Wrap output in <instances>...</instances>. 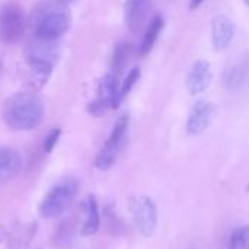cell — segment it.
Listing matches in <instances>:
<instances>
[{
  "mask_svg": "<svg viewBox=\"0 0 249 249\" xmlns=\"http://www.w3.org/2000/svg\"><path fill=\"white\" fill-rule=\"evenodd\" d=\"M28 26L35 38L58 41L71 26L69 4L61 0H41L32 7Z\"/></svg>",
  "mask_w": 249,
  "mask_h": 249,
  "instance_id": "6da1fadb",
  "label": "cell"
},
{
  "mask_svg": "<svg viewBox=\"0 0 249 249\" xmlns=\"http://www.w3.org/2000/svg\"><path fill=\"white\" fill-rule=\"evenodd\" d=\"M44 117V102L35 92H18L9 96L1 107V118L13 131H31Z\"/></svg>",
  "mask_w": 249,
  "mask_h": 249,
  "instance_id": "7a4b0ae2",
  "label": "cell"
},
{
  "mask_svg": "<svg viewBox=\"0 0 249 249\" xmlns=\"http://www.w3.org/2000/svg\"><path fill=\"white\" fill-rule=\"evenodd\" d=\"M79 193V182L74 178L63 179L55 184L42 198L39 204V214L45 219L61 216L74 201Z\"/></svg>",
  "mask_w": 249,
  "mask_h": 249,
  "instance_id": "3957f363",
  "label": "cell"
},
{
  "mask_svg": "<svg viewBox=\"0 0 249 249\" xmlns=\"http://www.w3.org/2000/svg\"><path fill=\"white\" fill-rule=\"evenodd\" d=\"M28 26V16L23 7L16 1L0 3V42L15 44L18 42Z\"/></svg>",
  "mask_w": 249,
  "mask_h": 249,
  "instance_id": "277c9868",
  "label": "cell"
},
{
  "mask_svg": "<svg viewBox=\"0 0 249 249\" xmlns=\"http://www.w3.org/2000/svg\"><path fill=\"white\" fill-rule=\"evenodd\" d=\"M128 123H130V118H128L127 114H124L114 124V127L111 130V134L108 136L105 144L102 146L101 152L98 153V156L95 159V166L98 169L108 171L115 163V160H117V158H118V155L121 152L127 130H128Z\"/></svg>",
  "mask_w": 249,
  "mask_h": 249,
  "instance_id": "5b68a950",
  "label": "cell"
},
{
  "mask_svg": "<svg viewBox=\"0 0 249 249\" xmlns=\"http://www.w3.org/2000/svg\"><path fill=\"white\" fill-rule=\"evenodd\" d=\"M130 212L134 225L143 236H152L158 226V206L146 196H136L130 198Z\"/></svg>",
  "mask_w": 249,
  "mask_h": 249,
  "instance_id": "8992f818",
  "label": "cell"
},
{
  "mask_svg": "<svg viewBox=\"0 0 249 249\" xmlns=\"http://www.w3.org/2000/svg\"><path fill=\"white\" fill-rule=\"evenodd\" d=\"M217 115V105L210 101H198L191 108L187 118V133L190 136L203 134L214 121Z\"/></svg>",
  "mask_w": 249,
  "mask_h": 249,
  "instance_id": "52a82bcc",
  "label": "cell"
},
{
  "mask_svg": "<svg viewBox=\"0 0 249 249\" xmlns=\"http://www.w3.org/2000/svg\"><path fill=\"white\" fill-rule=\"evenodd\" d=\"M36 233V223L15 222L0 229V239L7 249L26 248Z\"/></svg>",
  "mask_w": 249,
  "mask_h": 249,
  "instance_id": "ba28073f",
  "label": "cell"
},
{
  "mask_svg": "<svg viewBox=\"0 0 249 249\" xmlns=\"http://www.w3.org/2000/svg\"><path fill=\"white\" fill-rule=\"evenodd\" d=\"M25 63H26V70H25L26 85L32 89V92L41 90L47 85L53 73L54 63L41 58H34V57H25Z\"/></svg>",
  "mask_w": 249,
  "mask_h": 249,
  "instance_id": "9c48e42d",
  "label": "cell"
},
{
  "mask_svg": "<svg viewBox=\"0 0 249 249\" xmlns=\"http://www.w3.org/2000/svg\"><path fill=\"white\" fill-rule=\"evenodd\" d=\"M152 12V0H127L124 4V22L131 32H140Z\"/></svg>",
  "mask_w": 249,
  "mask_h": 249,
  "instance_id": "30bf717a",
  "label": "cell"
},
{
  "mask_svg": "<svg viewBox=\"0 0 249 249\" xmlns=\"http://www.w3.org/2000/svg\"><path fill=\"white\" fill-rule=\"evenodd\" d=\"M212 77H213L212 64L204 58L197 60L191 66V69L187 74V79H185V85H187L188 92L194 96L206 92L212 83Z\"/></svg>",
  "mask_w": 249,
  "mask_h": 249,
  "instance_id": "8fae6325",
  "label": "cell"
},
{
  "mask_svg": "<svg viewBox=\"0 0 249 249\" xmlns=\"http://www.w3.org/2000/svg\"><path fill=\"white\" fill-rule=\"evenodd\" d=\"M235 23L226 15H217L212 20V41L217 51H222L231 45L235 38Z\"/></svg>",
  "mask_w": 249,
  "mask_h": 249,
  "instance_id": "7c38bea8",
  "label": "cell"
},
{
  "mask_svg": "<svg viewBox=\"0 0 249 249\" xmlns=\"http://www.w3.org/2000/svg\"><path fill=\"white\" fill-rule=\"evenodd\" d=\"M23 166L20 153L16 149L0 146V184L13 179Z\"/></svg>",
  "mask_w": 249,
  "mask_h": 249,
  "instance_id": "4fadbf2b",
  "label": "cell"
},
{
  "mask_svg": "<svg viewBox=\"0 0 249 249\" xmlns=\"http://www.w3.org/2000/svg\"><path fill=\"white\" fill-rule=\"evenodd\" d=\"M109 105L111 109H117L123 101L121 98V85L118 83V76L114 73L105 74L98 83V96Z\"/></svg>",
  "mask_w": 249,
  "mask_h": 249,
  "instance_id": "5bb4252c",
  "label": "cell"
},
{
  "mask_svg": "<svg viewBox=\"0 0 249 249\" xmlns=\"http://www.w3.org/2000/svg\"><path fill=\"white\" fill-rule=\"evenodd\" d=\"M101 226V216H99V206L95 196H88L83 203V222L80 226V233L83 236H92L99 231Z\"/></svg>",
  "mask_w": 249,
  "mask_h": 249,
  "instance_id": "9a60e30c",
  "label": "cell"
},
{
  "mask_svg": "<svg viewBox=\"0 0 249 249\" xmlns=\"http://www.w3.org/2000/svg\"><path fill=\"white\" fill-rule=\"evenodd\" d=\"M163 26H165V19L160 15H156V16L152 18V20L149 22V25H147V28L144 31L142 44H140L139 51H137V54L140 57H144V55H147L152 51V48H153L155 42L158 41Z\"/></svg>",
  "mask_w": 249,
  "mask_h": 249,
  "instance_id": "2e32d148",
  "label": "cell"
},
{
  "mask_svg": "<svg viewBox=\"0 0 249 249\" xmlns=\"http://www.w3.org/2000/svg\"><path fill=\"white\" fill-rule=\"evenodd\" d=\"M133 55H134V45L131 42H127V41L118 42L111 57V73L118 76L127 67Z\"/></svg>",
  "mask_w": 249,
  "mask_h": 249,
  "instance_id": "e0dca14e",
  "label": "cell"
},
{
  "mask_svg": "<svg viewBox=\"0 0 249 249\" xmlns=\"http://www.w3.org/2000/svg\"><path fill=\"white\" fill-rule=\"evenodd\" d=\"M229 249H249V226H242L233 232Z\"/></svg>",
  "mask_w": 249,
  "mask_h": 249,
  "instance_id": "ac0fdd59",
  "label": "cell"
},
{
  "mask_svg": "<svg viewBox=\"0 0 249 249\" xmlns=\"http://www.w3.org/2000/svg\"><path fill=\"white\" fill-rule=\"evenodd\" d=\"M140 74H142L140 67H133V69L128 71V74L125 76V79L121 82V98H123V99H124V98L131 92V89L136 86V83H137L139 79H140Z\"/></svg>",
  "mask_w": 249,
  "mask_h": 249,
  "instance_id": "d6986e66",
  "label": "cell"
},
{
  "mask_svg": "<svg viewBox=\"0 0 249 249\" xmlns=\"http://www.w3.org/2000/svg\"><path fill=\"white\" fill-rule=\"evenodd\" d=\"M244 76V69L241 66H235L225 71V85L228 88H235L241 83Z\"/></svg>",
  "mask_w": 249,
  "mask_h": 249,
  "instance_id": "ffe728a7",
  "label": "cell"
},
{
  "mask_svg": "<svg viewBox=\"0 0 249 249\" xmlns=\"http://www.w3.org/2000/svg\"><path fill=\"white\" fill-rule=\"evenodd\" d=\"M60 136H61V128H57V127L53 128V130L47 134V137L44 139V144H42L45 153H51V152L54 150V147L57 146V143H58V140H60Z\"/></svg>",
  "mask_w": 249,
  "mask_h": 249,
  "instance_id": "44dd1931",
  "label": "cell"
},
{
  "mask_svg": "<svg viewBox=\"0 0 249 249\" xmlns=\"http://www.w3.org/2000/svg\"><path fill=\"white\" fill-rule=\"evenodd\" d=\"M203 1H204V0H190V9H191V10L197 9Z\"/></svg>",
  "mask_w": 249,
  "mask_h": 249,
  "instance_id": "7402d4cb",
  "label": "cell"
},
{
  "mask_svg": "<svg viewBox=\"0 0 249 249\" xmlns=\"http://www.w3.org/2000/svg\"><path fill=\"white\" fill-rule=\"evenodd\" d=\"M61 1H64V3H67V4H69V3H71V1H74V0H61Z\"/></svg>",
  "mask_w": 249,
  "mask_h": 249,
  "instance_id": "603a6c76",
  "label": "cell"
},
{
  "mask_svg": "<svg viewBox=\"0 0 249 249\" xmlns=\"http://www.w3.org/2000/svg\"><path fill=\"white\" fill-rule=\"evenodd\" d=\"M244 1H245V4H248L249 6V0H244Z\"/></svg>",
  "mask_w": 249,
  "mask_h": 249,
  "instance_id": "cb8c5ba5",
  "label": "cell"
},
{
  "mask_svg": "<svg viewBox=\"0 0 249 249\" xmlns=\"http://www.w3.org/2000/svg\"><path fill=\"white\" fill-rule=\"evenodd\" d=\"M0 71H1V61H0Z\"/></svg>",
  "mask_w": 249,
  "mask_h": 249,
  "instance_id": "d4e9b609",
  "label": "cell"
},
{
  "mask_svg": "<svg viewBox=\"0 0 249 249\" xmlns=\"http://www.w3.org/2000/svg\"><path fill=\"white\" fill-rule=\"evenodd\" d=\"M248 193H249V185H248Z\"/></svg>",
  "mask_w": 249,
  "mask_h": 249,
  "instance_id": "484cf974",
  "label": "cell"
}]
</instances>
